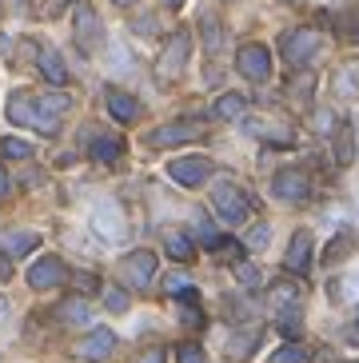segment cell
Here are the masks:
<instances>
[{
  "label": "cell",
  "instance_id": "83f0119b",
  "mask_svg": "<svg viewBox=\"0 0 359 363\" xmlns=\"http://www.w3.org/2000/svg\"><path fill=\"white\" fill-rule=\"evenodd\" d=\"M200 33H204V48H208V52H220L223 48V28H220V21H216L211 12L200 16Z\"/></svg>",
  "mask_w": 359,
  "mask_h": 363
},
{
  "label": "cell",
  "instance_id": "5bb4252c",
  "mask_svg": "<svg viewBox=\"0 0 359 363\" xmlns=\"http://www.w3.org/2000/svg\"><path fill=\"white\" fill-rule=\"evenodd\" d=\"M272 196L280 203H304L307 196H311V184H307V176L304 172H280V176H275L272 180Z\"/></svg>",
  "mask_w": 359,
  "mask_h": 363
},
{
  "label": "cell",
  "instance_id": "2e32d148",
  "mask_svg": "<svg viewBox=\"0 0 359 363\" xmlns=\"http://www.w3.org/2000/svg\"><path fill=\"white\" fill-rule=\"evenodd\" d=\"M104 104H108V116L120 120V124H136L140 120V100L128 96V92H120V88H108Z\"/></svg>",
  "mask_w": 359,
  "mask_h": 363
},
{
  "label": "cell",
  "instance_id": "4316f807",
  "mask_svg": "<svg viewBox=\"0 0 359 363\" xmlns=\"http://www.w3.org/2000/svg\"><path fill=\"white\" fill-rule=\"evenodd\" d=\"M351 247H355V235H351L348 228H343V232H339L336 240H331V244L324 247V264H331V267H336L343 256H351Z\"/></svg>",
  "mask_w": 359,
  "mask_h": 363
},
{
  "label": "cell",
  "instance_id": "603a6c76",
  "mask_svg": "<svg viewBox=\"0 0 359 363\" xmlns=\"http://www.w3.org/2000/svg\"><path fill=\"white\" fill-rule=\"evenodd\" d=\"M243 112H248V96H240V92H223L216 100V116L220 120H243Z\"/></svg>",
  "mask_w": 359,
  "mask_h": 363
},
{
  "label": "cell",
  "instance_id": "d6a6232c",
  "mask_svg": "<svg viewBox=\"0 0 359 363\" xmlns=\"http://www.w3.org/2000/svg\"><path fill=\"white\" fill-rule=\"evenodd\" d=\"M275 323H280V331H284L287 340H296L299 331H304V311H284V315H275Z\"/></svg>",
  "mask_w": 359,
  "mask_h": 363
},
{
  "label": "cell",
  "instance_id": "7c38bea8",
  "mask_svg": "<svg viewBox=\"0 0 359 363\" xmlns=\"http://www.w3.org/2000/svg\"><path fill=\"white\" fill-rule=\"evenodd\" d=\"M236 68L248 80H267L272 76V52H267L264 44H243L240 56H236Z\"/></svg>",
  "mask_w": 359,
  "mask_h": 363
},
{
  "label": "cell",
  "instance_id": "f1b7e54d",
  "mask_svg": "<svg viewBox=\"0 0 359 363\" xmlns=\"http://www.w3.org/2000/svg\"><path fill=\"white\" fill-rule=\"evenodd\" d=\"M192 228H196V240H200L208 252H220V247H223V235L216 232V224H208V216H196V224H192Z\"/></svg>",
  "mask_w": 359,
  "mask_h": 363
},
{
  "label": "cell",
  "instance_id": "ac0fdd59",
  "mask_svg": "<svg viewBox=\"0 0 359 363\" xmlns=\"http://www.w3.org/2000/svg\"><path fill=\"white\" fill-rule=\"evenodd\" d=\"M36 65H40V72H44L48 84H56V88L68 84V68H64V60H60L56 48H40V52H36Z\"/></svg>",
  "mask_w": 359,
  "mask_h": 363
},
{
  "label": "cell",
  "instance_id": "8d00e7d4",
  "mask_svg": "<svg viewBox=\"0 0 359 363\" xmlns=\"http://www.w3.org/2000/svg\"><path fill=\"white\" fill-rule=\"evenodd\" d=\"M176 363H204V347L200 343H176Z\"/></svg>",
  "mask_w": 359,
  "mask_h": 363
},
{
  "label": "cell",
  "instance_id": "cb8c5ba5",
  "mask_svg": "<svg viewBox=\"0 0 359 363\" xmlns=\"http://www.w3.org/2000/svg\"><path fill=\"white\" fill-rule=\"evenodd\" d=\"M260 335H264L260 328H248L243 335H232V340H228V355H232V359H248V355L255 352V343H260Z\"/></svg>",
  "mask_w": 359,
  "mask_h": 363
},
{
  "label": "cell",
  "instance_id": "44dd1931",
  "mask_svg": "<svg viewBox=\"0 0 359 363\" xmlns=\"http://www.w3.org/2000/svg\"><path fill=\"white\" fill-rule=\"evenodd\" d=\"M331 152H336V164H343V168L355 160V136H351L348 124H339L336 128V136H331Z\"/></svg>",
  "mask_w": 359,
  "mask_h": 363
},
{
  "label": "cell",
  "instance_id": "5b68a950",
  "mask_svg": "<svg viewBox=\"0 0 359 363\" xmlns=\"http://www.w3.org/2000/svg\"><path fill=\"white\" fill-rule=\"evenodd\" d=\"M92 232L104 240V244H124L128 240V216L120 203L112 200H100L92 208Z\"/></svg>",
  "mask_w": 359,
  "mask_h": 363
},
{
  "label": "cell",
  "instance_id": "ba28073f",
  "mask_svg": "<svg viewBox=\"0 0 359 363\" xmlns=\"http://www.w3.org/2000/svg\"><path fill=\"white\" fill-rule=\"evenodd\" d=\"M72 36H76V44H80L84 52H96V48L104 44V24H100V16H96L92 4H76Z\"/></svg>",
  "mask_w": 359,
  "mask_h": 363
},
{
  "label": "cell",
  "instance_id": "ab89813d",
  "mask_svg": "<svg viewBox=\"0 0 359 363\" xmlns=\"http://www.w3.org/2000/svg\"><path fill=\"white\" fill-rule=\"evenodd\" d=\"M184 288H192V284H188L184 276H180V272H172V276L164 279V296H180Z\"/></svg>",
  "mask_w": 359,
  "mask_h": 363
},
{
  "label": "cell",
  "instance_id": "6da1fadb",
  "mask_svg": "<svg viewBox=\"0 0 359 363\" xmlns=\"http://www.w3.org/2000/svg\"><path fill=\"white\" fill-rule=\"evenodd\" d=\"M9 120L12 124H28L44 136H56V128H60V116L40 96H28V92H12L9 96Z\"/></svg>",
  "mask_w": 359,
  "mask_h": 363
},
{
  "label": "cell",
  "instance_id": "4fadbf2b",
  "mask_svg": "<svg viewBox=\"0 0 359 363\" xmlns=\"http://www.w3.org/2000/svg\"><path fill=\"white\" fill-rule=\"evenodd\" d=\"M240 128L248 136L264 140V144H275V148H292L296 144V132L287 128V124H280V120H243Z\"/></svg>",
  "mask_w": 359,
  "mask_h": 363
},
{
  "label": "cell",
  "instance_id": "d6986e66",
  "mask_svg": "<svg viewBox=\"0 0 359 363\" xmlns=\"http://www.w3.org/2000/svg\"><path fill=\"white\" fill-rule=\"evenodd\" d=\"M36 247H40V235L36 232H4L0 235V252L4 256H28Z\"/></svg>",
  "mask_w": 359,
  "mask_h": 363
},
{
  "label": "cell",
  "instance_id": "ee69618b",
  "mask_svg": "<svg viewBox=\"0 0 359 363\" xmlns=\"http://www.w3.org/2000/svg\"><path fill=\"white\" fill-rule=\"evenodd\" d=\"M9 196V172H4V164H0V200Z\"/></svg>",
  "mask_w": 359,
  "mask_h": 363
},
{
  "label": "cell",
  "instance_id": "7402d4cb",
  "mask_svg": "<svg viewBox=\"0 0 359 363\" xmlns=\"http://www.w3.org/2000/svg\"><path fill=\"white\" fill-rule=\"evenodd\" d=\"M92 156L100 164H116L120 156H124V140L120 136H96L92 140Z\"/></svg>",
  "mask_w": 359,
  "mask_h": 363
},
{
  "label": "cell",
  "instance_id": "30bf717a",
  "mask_svg": "<svg viewBox=\"0 0 359 363\" xmlns=\"http://www.w3.org/2000/svg\"><path fill=\"white\" fill-rule=\"evenodd\" d=\"M112 352H116V331H108V328H92L84 340L76 343V359H84V363H104Z\"/></svg>",
  "mask_w": 359,
  "mask_h": 363
},
{
  "label": "cell",
  "instance_id": "7dc6e473",
  "mask_svg": "<svg viewBox=\"0 0 359 363\" xmlns=\"http://www.w3.org/2000/svg\"><path fill=\"white\" fill-rule=\"evenodd\" d=\"M160 4H164V9H180V4H184V0H160Z\"/></svg>",
  "mask_w": 359,
  "mask_h": 363
},
{
  "label": "cell",
  "instance_id": "e575fe53",
  "mask_svg": "<svg viewBox=\"0 0 359 363\" xmlns=\"http://www.w3.org/2000/svg\"><path fill=\"white\" fill-rule=\"evenodd\" d=\"M236 279H240L243 288H260V284H264V276H260V267H255V264H248V259H243V264H236Z\"/></svg>",
  "mask_w": 359,
  "mask_h": 363
},
{
  "label": "cell",
  "instance_id": "8fae6325",
  "mask_svg": "<svg viewBox=\"0 0 359 363\" xmlns=\"http://www.w3.org/2000/svg\"><path fill=\"white\" fill-rule=\"evenodd\" d=\"M64 279H68V267H64L60 256H40L36 264L28 267V284L36 291H48V288H60Z\"/></svg>",
  "mask_w": 359,
  "mask_h": 363
},
{
  "label": "cell",
  "instance_id": "7bdbcfd3",
  "mask_svg": "<svg viewBox=\"0 0 359 363\" xmlns=\"http://www.w3.org/2000/svg\"><path fill=\"white\" fill-rule=\"evenodd\" d=\"M140 363H164V352H160V347H148V352L140 355Z\"/></svg>",
  "mask_w": 359,
  "mask_h": 363
},
{
  "label": "cell",
  "instance_id": "1f68e13d",
  "mask_svg": "<svg viewBox=\"0 0 359 363\" xmlns=\"http://www.w3.org/2000/svg\"><path fill=\"white\" fill-rule=\"evenodd\" d=\"M104 308L112 311V315H124V311L132 308V299H128L124 288H104Z\"/></svg>",
  "mask_w": 359,
  "mask_h": 363
},
{
  "label": "cell",
  "instance_id": "d590c367",
  "mask_svg": "<svg viewBox=\"0 0 359 363\" xmlns=\"http://www.w3.org/2000/svg\"><path fill=\"white\" fill-rule=\"evenodd\" d=\"M267 240H272V228H267V224H252V232L243 235V244L252 247V252H260V247H267Z\"/></svg>",
  "mask_w": 359,
  "mask_h": 363
},
{
  "label": "cell",
  "instance_id": "836d02e7",
  "mask_svg": "<svg viewBox=\"0 0 359 363\" xmlns=\"http://www.w3.org/2000/svg\"><path fill=\"white\" fill-rule=\"evenodd\" d=\"M267 363H307V347H299V343H287V347L272 352V359H267Z\"/></svg>",
  "mask_w": 359,
  "mask_h": 363
},
{
  "label": "cell",
  "instance_id": "f6af8a7d",
  "mask_svg": "<svg viewBox=\"0 0 359 363\" xmlns=\"http://www.w3.org/2000/svg\"><path fill=\"white\" fill-rule=\"evenodd\" d=\"M348 340H351V343H359V320H355V323H351V328H348Z\"/></svg>",
  "mask_w": 359,
  "mask_h": 363
},
{
  "label": "cell",
  "instance_id": "52a82bcc",
  "mask_svg": "<svg viewBox=\"0 0 359 363\" xmlns=\"http://www.w3.org/2000/svg\"><path fill=\"white\" fill-rule=\"evenodd\" d=\"M120 272H124V279H128L136 291L152 288V279H156V252H148V247L128 252V256L120 259Z\"/></svg>",
  "mask_w": 359,
  "mask_h": 363
},
{
  "label": "cell",
  "instance_id": "e0dca14e",
  "mask_svg": "<svg viewBox=\"0 0 359 363\" xmlns=\"http://www.w3.org/2000/svg\"><path fill=\"white\" fill-rule=\"evenodd\" d=\"M299 303H304V291H299L296 276L272 284V308H275V315H284V311H299Z\"/></svg>",
  "mask_w": 359,
  "mask_h": 363
},
{
  "label": "cell",
  "instance_id": "c3c4849f",
  "mask_svg": "<svg viewBox=\"0 0 359 363\" xmlns=\"http://www.w3.org/2000/svg\"><path fill=\"white\" fill-rule=\"evenodd\" d=\"M4 315H9V303H4V296H0V320H4Z\"/></svg>",
  "mask_w": 359,
  "mask_h": 363
},
{
  "label": "cell",
  "instance_id": "3957f363",
  "mask_svg": "<svg viewBox=\"0 0 359 363\" xmlns=\"http://www.w3.org/2000/svg\"><path fill=\"white\" fill-rule=\"evenodd\" d=\"M188 56H192V33L188 28H176V33L168 36V44H164L160 60H156V80L160 84L180 80V72L188 68Z\"/></svg>",
  "mask_w": 359,
  "mask_h": 363
},
{
  "label": "cell",
  "instance_id": "f35d334b",
  "mask_svg": "<svg viewBox=\"0 0 359 363\" xmlns=\"http://www.w3.org/2000/svg\"><path fill=\"white\" fill-rule=\"evenodd\" d=\"M343 36H348L351 44H359V4H351V9L343 12Z\"/></svg>",
  "mask_w": 359,
  "mask_h": 363
},
{
  "label": "cell",
  "instance_id": "74e56055",
  "mask_svg": "<svg viewBox=\"0 0 359 363\" xmlns=\"http://www.w3.org/2000/svg\"><path fill=\"white\" fill-rule=\"evenodd\" d=\"M4 156H9V160H28V156H32V144H28V140L9 136V140H4Z\"/></svg>",
  "mask_w": 359,
  "mask_h": 363
},
{
  "label": "cell",
  "instance_id": "f546056e",
  "mask_svg": "<svg viewBox=\"0 0 359 363\" xmlns=\"http://www.w3.org/2000/svg\"><path fill=\"white\" fill-rule=\"evenodd\" d=\"M164 252H168L172 259H180V264H188V259L196 256V247H192V240H188V235H180V232H172L168 240H164Z\"/></svg>",
  "mask_w": 359,
  "mask_h": 363
},
{
  "label": "cell",
  "instance_id": "277c9868",
  "mask_svg": "<svg viewBox=\"0 0 359 363\" xmlns=\"http://www.w3.org/2000/svg\"><path fill=\"white\" fill-rule=\"evenodd\" d=\"M280 52H284V60L292 68H304L324 52V36H319L316 28H292V33H284V40H280Z\"/></svg>",
  "mask_w": 359,
  "mask_h": 363
},
{
  "label": "cell",
  "instance_id": "bcb514c9",
  "mask_svg": "<svg viewBox=\"0 0 359 363\" xmlns=\"http://www.w3.org/2000/svg\"><path fill=\"white\" fill-rule=\"evenodd\" d=\"M0 56H9V36L0 33Z\"/></svg>",
  "mask_w": 359,
  "mask_h": 363
},
{
  "label": "cell",
  "instance_id": "ffe728a7",
  "mask_svg": "<svg viewBox=\"0 0 359 363\" xmlns=\"http://www.w3.org/2000/svg\"><path fill=\"white\" fill-rule=\"evenodd\" d=\"M56 320H60V323H72V328H80V323L92 320V308H88V299L72 296V299H64L60 308H56Z\"/></svg>",
  "mask_w": 359,
  "mask_h": 363
},
{
  "label": "cell",
  "instance_id": "681fc988",
  "mask_svg": "<svg viewBox=\"0 0 359 363\" xmlns=\"http://www.w3.org/2000/svg\"><path fill=\"white\" fill-rule=\"evenodd\" d=\"M112 4H120V9H128V4H136V0H112Z\"/></svg>",
  "mask_w": 359,
  "mask_h": 363
},
{
  "label": "cell",
  "instance_id": "60d3db41",
  "mask_svg": "<svg viewBox=\"0 0 359 363\" xmlns=\"http://www.w3.org/2000/svg\"><path fill=\"white\" fill-rule=\"evenodd\" d=\"M132 33H136V36H152V33H156V21H152V16H136V21H132Z\"/></svg>",
  "mask_w": 359,
  "mask_h": 363
},
{
  "label": "cell",
  "instance_id": "d4e9b609",
  "mask_svg": "<svg viewBox=\"0 0 359 363\" xmlns=\"http://www.w3.org/2000/svg\"><path fill=\"white\" fill-rule=\"evenodd\" d=\"M316 96V76L304 72V76H292V84H287V100L292 104H311Z\"/></svg>",
  "mask_w": 359,
  "mask_h": 363
},
{
  "label": "cell",
  "instance_id": "9a60e30c",
  "mask_svg": "<svg viewBox=\"0 0 359 363\" xmlns=\"http://www.w3.org/2000/svg\"><path fill=\"white\" fill-rule=\"evenodd\" d=\"M311 256H316V247H311V232H296V235H292V244H287V252H284L287 276H307V272H311Z\"/></svg>",
  "mask_w": 359,
  "mask_h": 363
},
{
  "label": "cell",
  "instance_id": "484cf974",
  "mask_svg": "<svg viewBox=\"0 0 359 363\" xmlns=\"http://www.w3.org/2000/svg\"><path fill=\"white\" fill-rule=\"evenodd\" d=\"M328 296L336 299V303H351V299H359V276H336L328 284Z\"/></svg>",
  "mask_w": 359,
  "mask_h": 363
},
{
  "label": "cell",
  "instance_id": "9c48e42d",
  "mask_svg": "<svg viewBox=\"0 0 359 363\" xmlns=\"http://www.w3.org/2000/svg\"><path fill=\"white\" fill-rule=\"evenodd\" d=\"M208 176H211L208 156H176L168 164V180H176L180 188H200V184H208Z\"/></svg>",
  "mask_w": 359,
  "mask_h": 363
},
{
  "label": "cell",
  "instance_id": "7a4b0ae2",
  "mask_svg": "<svg viewBox=\"0 0 359 363\" xmlns=\"http://www.w3.org/2000/svg\"><path fill=\"white\" fill-rule=\"evenodd\" d=\"M211 203H216V216H220L223 224H232V228L248 224V216H252V196L243 192L240 184H232V180L216 184Z\"/></svg>",
  "mask_w": 359,
  "mask_h": 363
},
{
  "label": "cell",
  "instance_id": "f907efd6",
  "mask_svg": "<svg viewBox=\"0 0 359 363\" xmlns=\"http://www.w3.org/2000/svg\"><path fill=\"white\" fill-rule=\"evenodd\" d=\"M284 4H299V0H284Z\"/></svg>",
  "mask_w": 359,
  "mask_h": 363
},
{
  "label": "cell",
  "instance_id": "8992f818",
  "mask_svg": "<svg viewBox=\"0 0 359 363\" xmlns=\"http://www.w3.org/2000/svg\"><path fill=\"white\" fill-rule=\"evenodd\" d=\"M204 136V124L200 120H172V124H160V128H152L148 144L152 148H176V144H192V140Z\"/></svg>",
  "mask_w": 359,
  "mask_h": 363
},
{
  "label": "cell",
  "instance_id": "4dcf8cb0",
  "mask_svg": "<svg viewBox=\"0 0 359 363\" xmlns=\"http://www.w3.org/2000/svg\"><path fill=\"white\" fill-rule=\"evenodd\" d=\"M336 92L339 96H355L359 92V65H343L336 72Z\"/></svg>",
  "mask_w": 359,
  "mask_h": 363
},
{
  "label": "cell",
  "instance_id": "b9f144b4",
  "mask_svg": "<svg viewBox=\"0 0 359 363\" xmlns=\"http://www.w3.org/2000/svg\"><path fill=\"white\" fill-rule=\"evenodd\" d=\"M4 279H12V256L0 252V284H4Z\"/></svg>",
  "mask_w": 359,
  "mask_h": 363
}]
</instances>
